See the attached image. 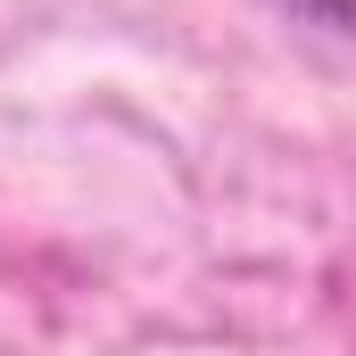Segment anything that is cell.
Listing matches in <instances>:
<instances>
[{"instance_id": "1", "label": "cell", "mask_w": 356, "mask_h": 356, "mask_svg": "<svg viewBox=\"0 0 356 356\" xmlns=\"http://www.w3.org/2000/svg\"><path fill=\"white\" fill-rule=\"evenodd\" d=\"M298 25H315V33H332V42H348V0H282Z\"/></svg>"}]
</instances>
